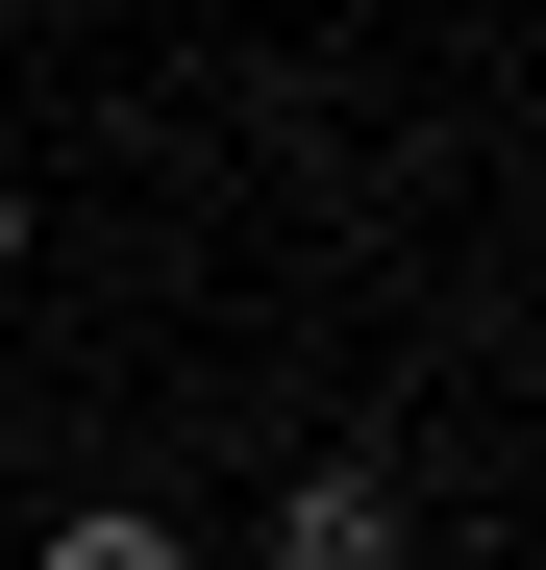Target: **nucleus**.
I'll use <instances>...</instances> for the list:
<instances>
[{
	"mask_svg": "<svg viewBox=\"0 0 546 570\" xmlns=\"http://www.w3.org/2000/svg\"><path fill=\"white\" fill-rule=\"evenodd\" d=\"M273 570H422V521H398V471H373V446H323L299 497H273Z\"/></svg>",
	"mask_w": 546,
	"mask_h": 570,
	"instance_id": "obj_1",
	"label": "nucleus"
},
{
	"mask_svg": "<svg viewBox=\"0 0 546 570\" xmlns=\"http://www.w3.org/2000/svg\"><path fill=\"white\" fill-rule=\"evenodd\" d=\"M26 570H199V546H174V521H149V497H100V521H50V546H26Z\"/></svg>",
	"mask_w": 546,
	"mask_h": 570,
	"instance_id": "obj_2",
	"label": "nucleus"
},
{
	"mask_svg": "<svg viewBox=\"0 0 546 570\" xmlns=\"http://www.w3.org/2000/svg\"><path fill=\"white\" fill-rule=\"evenodd\" d=\"M0 273H26V174H0Z\"/></svg>",
	"mask_w": 546,
	"mask_h": 570,
	"instance_id": "obj_3",
	"label": "nucleus"
},
{
	"mask_svg": "<svg viewBox=\"0 0 546 570\" xmlns=\"http://www.w3.org/2000/svg\"><path fill=\"white\" fill-rule=\"evenodd\" d=\"M521 248H546V224H521Z\"/></svg>",
	"mask_w": 546,
	"mask_h": 570,
	"instance_id": "obj_4",
	"label": "nucleus"
}]
</instances>
